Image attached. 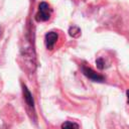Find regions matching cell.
I'll use <instances>...</instances> for the list:
<instances>
[{"instance_id": "1", "label": "cell", "mask_w": 129, "mask_h": 129, "mask_svg": "<svg viewBox=\"0 0 129 129\" xmlns=\"http://www.w3.org/2000/svg\"><path fill=\"white\" fill-rule=\"evenodd\" d=\"M51 15V8L48 3L40 2L38 4V11L35 14L36 21H46L50 18Z\"/></svg>"}, {"instance_id": "2", "label": "cell", "mask_w": 129, "mask_h": 129, "mask_svg": "<svg viewBox=\"0 0 129 129\" xmlns=\"http://www.w3.org/2000/svg\"><path fill=\"white\" fill-rule=\"evenodd\" d=\"M82 72L83 74L88 78L90 79L91 81L93 82H97V83H103L105 81V77L96 73L93 69L89 68V67H86V66H82Z\"/></svg>"}, {"instance_id": "3", "label": "cell", "mask_w": 129, "mask_h": 129, "mask_svg": "<svg viewBox=\"0 0 129 129\" xmlns=\"http://www.w3.org/2000/svg\"><path fill=\"white\" fill-rule=\"evenodd\" d=\"M58 38V34L54 31H49L45 34V37H44V42H45V45H46V48L47 49H52L56 40Z\"/></svg>"}, {"instance_id": "4", "label": "cell", "mask_w": 129, "mask_h": 129, "mask_svg": "<svg viewBox=\"0 0 129 129\" xmlns=\"http://www.w3.org/2000/svg\"><path fill=\"white\" fill-rule=\"evenodd\" d=\"M22 90H23V97H24V100L26 102V105L32 109L34 111V100H33V97H32V94L30 93V91L27 89L26 86H22Z\"/></svg>"}, {"instance_id": "5", "label": "cell", "mask_w": 129, "mask_h": 129, "mask_svg": "<svg viewBox=\"0 0 129 129\" xmlns=\"http://www.w3.org/2000/svg\"><path fill=\"white\" fill-rule=\"evenodd\" d=\"M60 129H79V124H77L76 122L66 121L64 123L61 124Z\"/></svg>"}, {"instance_id": "6", "label": "cell", "mask_w": 129, "mask_h": 129, "mask_svg": "<svg viewBox=\"0 0 129 129\" xmlns=\"http://www.w3.org/2000/svg\"><path fill=\"white\" fill-rule=\"evenodd\" d=\"M69 33L73 37H78L81 34V29L79 27H77V26H72L69 29Z\"/></svg>"}, {"instance_id": "7", "label": "cell", "mask_w": 129, "mask_h": 129, "mask_svg": "<svg viewBox=\"0 0 129 129\" xmlns=\"http://www.w3.org/2000/svg\"><path fill=\"white\" fill-rule=\"evenodd\" d=\"M96 64H97V68L99 70H104L105 69V60L102 57H99V58L96 59Z\"/></svg>"}, {"instance_id": "8", "label": "cell", "mask_w": 129, "mask_h": 129, "mask_svg": "<svg viewBox=\"0 0 129 129\" xmlns=\"http://www.w3.org/2000/svg\"><path fill=\"white\" fill-rule=\"evenodd\" d=\"M126 95H127V102H128V104H129V90H127Z\"/></svg>"}, {"instance_id": "9", "label": "cell", "mask_w": 129, "mask_h": 129, "mask_svg": "<svg viewBox=\"0 0 129 129\" xmlns=\"http://www.w3.org/2000/svg\"><path fill=\"white\" fill-rule=\"evenodd\" d=\"M2 33H3V28L0 26V38H1V36H2Z\"/></svg>"}]
</instances>
